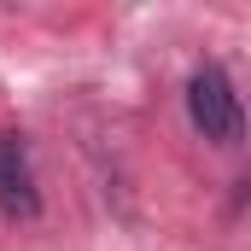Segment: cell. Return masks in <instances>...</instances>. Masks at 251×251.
<instances>
[{
  "instance_id": "1",
  "label": "cell",
  "mask_w": 251,
  "mask_h": 251,
  "mask_svg": "<svg viewBox=\"0 0 251 251\" xmlns=\"http://www.w3.org/2000/svg\"><path fill=\"white\" fill-rule=\"evenodd\" d=\"M187 123L210 140V146H240L246 134V105L234 94V76L222 64H199L187 76Z\"/></svg>"
},
{
  "instance_id": "2",
  "label": "cell",
  "mask_w": 251,
  "mask_h": 251,
  "mask_svg": "<svg viewBox=\"0 0 251 251\" xmlns=\"http://www.w3.org/2000/svg\"><path fill=\"white\" fill-rule=\"evenodd\" d=\"M0 210L12 222H29L41 210V187H35V164H29V146L18 128L0 134Z\"/></svg>"
}]
</instances>
